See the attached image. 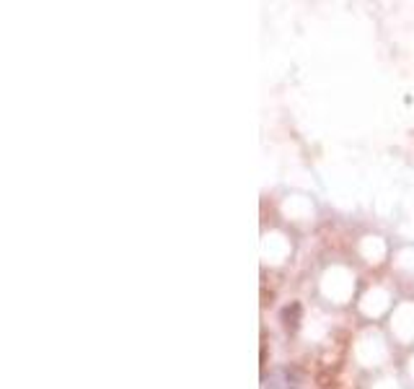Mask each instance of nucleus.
I'll return each instance as SVG.
<instances>
[{
    "label": "nucleus",
    "mask_w": 414,
    "mask_h": 389,
    "mask_svg": "<svg viewBox=\"0 0 414 389\" xmlns=\"http://www.w3.org/2000/svg\"><path fill=\"white\" fill-rule=\"evenodd\" d=\"M298 387V374L293 368H277L272 371L270 379L265 382V389H295Z\"/></svg>",
    "instance_id": "f257e3e1"
},
{
    "label": "nucleus",
    "mask_w": 414,
    "mask_h": 389,
    "mask_svg": "<svg viewBox=\"0 0 414 389\" xmlns=\"http://www.w3.org/2000/svg\"><path fill=\"white\" fill-rule=\"evenodd\" d=\"M298 319H300V304H290V306L282 309V322H285V327L290 332L298 330Z\"/></svg>",
    "instance_id": "f03ea898"
}]
</instances>
